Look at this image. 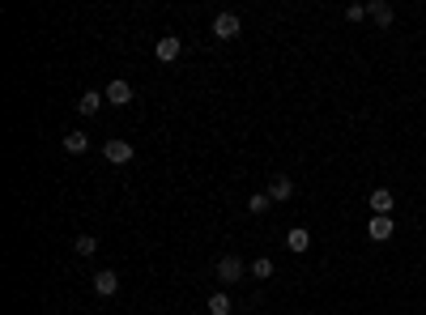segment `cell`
Returning a JSON list of instances; mask_svg holds the SVG:
<instances>
[{
	"label": "cell",
	"instance_id": "6da1fadb",
	"mask_svg": "<svg viewBox=\"0 0 426 315\" xmlns=\"http://www.w3.org/2000/svg\"><path fill=\"white\" fill-rule=\"evenodd\" d=\"M133 154H137V150H133V141H119V136L103 145V158H107L111 166H128V162H133Z\"/></svg>",
	"mask_w": 426,
	"mask_h": 315
},
{
	"label": "cell",
	"instance_id": "7a4b0ae2",
	"mask_svg": "<svg viewBox=\"0 0 426 315\" xmlns=\"http://www.w3.org/2000/svg\"><path fill=\"white\" fill-rule=\"evenodd\" d=\"M239 277H247V264H243L239 256H222V260H217V281H226V285H235Z\"/></svg>",
	"mask_w": 426,
	"mask_h": 315
},
{
	"label": "cell",
	"instance_id": "3957f363",
	"mask_svg": "<svg viewBox=\"0 0 426 315\" xmlns=\"http://www.w3.org/2000/svg\"><path fill=\"white\" fill-rule=\"evenodd\" d=\"M180 52H184V43H180V34H162V39L154 43V56H158L162 64H171V60H180Z\"/></svg>",
	"mask_w": 426,
	"mask_h": 315
},
{
	"label": "cell",
	"instance_id": "277c9868",
	"mask_svg": "<svg viewBox=\"0 0 426 315\" xmlns=\"http://www.w3.org/2000/svg\"><path fill=\"white\" fill-rule=\"evenodd\" d=\"M239 30H243V21H239L235 13H217V17H213V34H217V39H239Z\"/></svg>",
	"mask_w": 426,
	"mask_h": 315
},
{
	"label": "cell",
	"instance_id": "5b68a950",
	"mask_svg": "<svg viewBox=\"0 0 426 315\" xmlns=\"http://www.w3.org/2000/svg\"><path fill=\"white\" fill-rule=\"evenodd\" d=\"M290 196H294V179H290V175H273V179H269V201L282 205V201H290Z\"/></svg>",
	"mask_w": 426,
	"mask_h": 315
},
{
	"label": "cell",
	"instance_id": "8992f818",
	"mask_svg": "<svg viewBox=\"0 0 426 315\" xmlns=\"http://www.w3.org/2000/svg\"><path fill=\"white\" fill-rule=\"evenodd\" d=\"M103 94H107V103H111V107H128V103H133V85L124 81V77H115Z\"/></svg>",
	"mask_w": 426,
	"mask_h": 315
},
{
	"label": "cell",
	"instance_id": "52a82bcc",
	"mask_svg": "<svg viewBox=\"0 0 426 315\" xmlns=\"http://www.w3.org/2000/svg\"><path fill=\"white\" fill-rule=\"evenodd\" d=\"M367 238H371V243H388V238H392V217H371V222H367Z\"/></svg>",
	"mask_w": 426,
	"mask_h": 315
},
{
	"label": "cell",
	"instance_id": "ba28073f",
	"mask_svg": "<svg viewBox=\"0 0 426 315\" xmlns=\"http://www.w3.org/2000/svg\"><path fill=\"white\" fill-rule=\"evenodd\" d=\"M367 205H371V213H375V217H388L396 201H392V192H388V187H375V192H371V201H367Z\"/></svg>",
	"mask_w": 426,
	"mask_h": 315
},
{
	"label": "cell",
	"instance_id": "9c48e42d",
	"mask_svg": "<svg viewBox=\"0 0 426 315\" xmlns=\"http://www.w3.org/2000/svg\"><path fill=\"white\" fill-rule=\"evenodd\" d=\"M103 103H107V94H98V90H86L81 99H77V111H81V115H98V111H103Z\"/></svg>",
	"mask_w": 426,
	"mask_h": 315
},
{
	"label": "cell",
	"instance_id": "30bf717a",
	"mask_svg": "<svg viewBox=\"0 0 426 315\" xmlns=\"http://www.w3.org/2000/svg\"><path fill=\"white\" fill-rule=\"evenodd\" d=\"M119 289V277L111 273V269H103V273H94V294H103V298H111Z\"/></svg>",
	"mask_w": 426,
	"mask_h": 315
},
{
	"label": "cell",
	"instance_id": "8fae6325",
	"mask_svg": "<svg viewBox=\"0 0 426 315\" xmlns=\"http://www.w3.org/2000/svg\"><path fill=\"white\" fill-rule=\"evenodd\" d=\"M286 247H290V252H294V256H303V252H307V247H311V234H307V230H303V226H294V230H290V234H286Z\"/></svg>",
	"mask_w": 426,
	"mask_h": 315
},
{
	"label": "cell",
	"instance_id": "7c38bea8",
	"mask_svg": "<svg viewBox=\"0 0 426 315\" xmlns=\"http://www.w3.org/2000/svg\"><path fill=\"white\" fill-rule=\"evenodd\" d=\"M367 13L375 17V21H380V26H392V5H384V0H371V5H367Z\"/></svg>",
	"mask_w": 426,
	"mask_h": 315
},
{
	"label": "cell",
	"instance_id": "4fadbf2b",
	"mask_svg": "<svg viewBox=\"0 0 426 315\" xmlns=\"http://www.w3.org/2000/svg\"><path fill=\"white\" fill-rule=\"evenodd\" d=\"M247 273H252L256 281H269V277H273V260H269V256H260V260H252V264H247Z\"/></svg>",
	"mask_w": 426,
	"mask_h": 315
},
{
	"label": "cell",
	"instance_id": "5bb4252c",
	"mask_svg": "<svg viewBox=\"0 0 426 315\" xmlns=\"http://www.w3.org/2000/svg\"><path fill=\"white\" fill-rule=\"evenodd\" d=\"M64 150H68V154H86V150H90V136H86V132H68V136H64Z\"/></svg>",
	"mask_w": 426,
	"mask_h": 315
},
{
	"label": "cell",
	"instance_id": "9a60e30c",
	"mask_svg": "<svg viewBox=\"0 0 426 315\" xmlns=\"http://www.w3.org/2000/svg\"><path fill=\"white\" fill-rule=\"evenodd\" d=\"M72 247H77V256H94L98 252V238L94 234H77V238H72Z\"/></svg>",
	"mask_w": 426,
	"mask_h": 315
},
{
	"label": "cell",
	"instance_id": "2e32d148",
	"mask_svg": "<svg viewBox=\"0 0 426 315\" xmlns=\"http://www.w3.org/2000/svg\"><path fill=\"white\" fill-rule=\"evenodd\" d=\"M273 201H269V192H256V196H247V213H269Z\"/></svg>",
	"mask_w": 426,
	"mask_h": 315
},
{
	"label": "cell",
	"instance_id": "e0dca14e",
	"mask_svg": "<svg viewBox=\"0 0 426 315\" xmlns=\"http://www.w3.org/2000/svg\"><path fill=\"white\" fill-rule=\"evenodd\" d=\"M205 307H209V315H231V294H213Z\"/></svg>",
	"mask_w": 426,
	"mask_h": 315
},
{
	"label": "cell",
	"instance_id": "ac0fdd59",
	"mask_svg": "<svg viewBox=\"0 0 426 315\" xmlns=\"http://www.w3.org/2000/svg\"><path fill=\"white\" fill-rule=\"evenodd\" d=\"M345 17H349V21H362V17H367V5H349Z\"/></svg>",
	"mask_w": 426,
	"mask_h": 315
}]
</instances>
